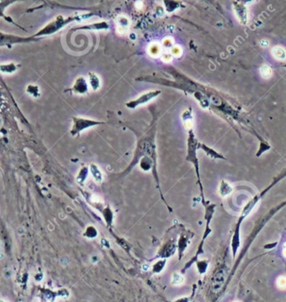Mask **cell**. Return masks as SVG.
I'll list each match as a JSON object with an SVG mask.
<instances>
[{"label":"cell","instance_id":"1","mask_svg":"<svg viewBox=\"0 0 286 302\" xmlns=\"http://www.w3.org/2000/svg\"><path fill=\"white\" fill-rule=\"evenodd\" d=\"M101 123H103V122H96V121H92V120H88V119H82V118H74V126L71 130V134L73 136H75V135L79 134L81 130Z\"/></svg>","mask_w":286,"mask_h":302},{"label":"cell","instance_id":"2","mask_svg":"<svg viewBox=\"0 0 286 302\" xmlns=\"http://www.w3.org/2000/svg\"><path fill=\"white\" fill-rule=\"evenodd\" d=\"M161 94V91H148V92L144 93L143 95H141L139 98H137L135 100L130 101L129 103H127L126 105L129 108H136L137 106L140 105H143L147 102L151 101L152 99L156 98L157 96H159Z\"/></svg>","mask_w":286,"mask_h":302},{"label":"cell","instance_id":"3","mask_svg":"<svg viewBox=\"0 0 286 302\" xmlns=\"http://www.w3.org/2000/svg\"><path fill=\"white\" fill-rule=\"evenodd\" d=\"M72 19H67V20H64L62 17H58V18L51 21L50 24L47 25L45 28H44L43 30L41 31V34H45V35H49V34H53L55 33L56 31H58L59 29H61L64 25L68 22H70Z\"/></svg>","mask_w":286,"mask_h":302},{"label":"cell","instance_id":"4","mask_svg":"<svg viewBox=\"0 0 286 302\" xmlns=\"http://www.w3.org/2000/svg\"><path fill=\"white\" fill-rule=\"evenodd\" d=\"M233 5H234V10L237 19L242 24L245 25L248 20V16H247V8L244 6V3L234 2Z\"/></svg>","mask_w":286,"mask_h":302},{"label":"cell","instance_id":"5","mask_svg":"<svg viewBox=\"0 0 286 302\" xmlns=\"http://www.w3.org/2000/svg\"><path fill=\"white\" fill-rule=\"evenodd\" d=\"M200 148L202 149L205 153L207 154L210 158H213V159H224V157L222 155V154L218 153H216L215 151H213V149L209 148L207 145H205L204 144H200L199 143L198 144V149Z\"/></svg>","mask_w":286,"mask_h":302},{"label":"cell","instance_id":"6","mask_svg":"<svg viewBox=\"0 0 286 302\" xmlns=\"http://www.w3.org/2000/svg\"><path fill=\"white\" fill-rule=\"evenodd\" d=\"M74 90H75L76 92H79V93L86 92L88 90V87L85 80H84L83 78L80 77L78 80L76 81V82H75V87H74Z\"/></svg>","mask_w":286,"mask_h":302},{"label":"cell","instance_id":"7","mask_svg":"<svg viewBox=\"0 0 286 302\" xmlns=\"http://www.w3.org/2000/svg\"><path fill=\"white\" fill-rule=\"evenodd\" d=\"M224 279H225V274L224 273H218L216 275V277L214 278V281H213V289H221L222 288V285L224 283Z\"/></svg>","mask_w":286,"mask_h":302},{"label":"cell","instance_id":"8","mask_svg":"<svg viewBox=\"0 0 286 302\" xmlns=\"http://www.w3.org/2000/svg\"><path fill=\"white\" fill-rule=\"evenodd\" d=\"M272 53L277 59L284 60L285 58V51H284V49H283L282 47H275L272 51Z\"/></svg>","mask_w":286,"mask_h":302},{"label":"cell","instance_id":"9","mask_svg":"<svg viewBox=\"0 0 286 302\" xmlns=\"http://www.w3.org/2000/svg\"><path fill=\"white\" fill-rule=\"evenodd\" d=\"M183 122H184V124L188 126V123H189V126L191 125V122H192V115L191 113V109L189 108L186 112L183 113Z\"/></svg>","mask_w":286,"mask_h":302},{"label":"cell","instance_id":"10","mask_svg":"<svg viewBox=\"0 0 286 302\" xmlns=\"http://www.w3.org/2000/svg\"><path fill=\"white\" fill-rule=\"evenodd\" d=\"M90 85L93 88V90H97L99 87V78L94 74H90Z\"/></svg>","mask_w":286,"mask_h":302},{"label":"cell","instance_id":"11","mask_svg":"<svg viewBox=\"0 0 286 302\" xmlns=\"http://www.w3.org/2000/svg\"><path fill=\"white\" fill-rule=\"evenodd\" d=\"M220 191H221V193H222L223 196H225V195H228L230 191H231V187L229 185V184H227L226 182L222 181V184H221V189H220Z\"/></svg>","mask_w":286,"mask_h":302},{"label":"cell","instance_id":"12","mask_svg":"<svg viewBox=\"0 0 286 302\" xmlns=\"http://www.w3.org/2000/svg\"><path fill=\"white\" fill-rule=\"evenodd\" d=\"M261 74L263 77L267 78V77H269V76L271 75V74H272V69H271L270 67H268V66H267V65H265V66H263V67L261 68Z\"/></svg>","mask_w":286,"mask_h":302},{"label":"cell","instance_id":"13","mask_svg":"<svg viewBox=\"0 0 286 302\" xmlns=\"http://www.w3.org/2000/svg\"><path fill=\"white\" fill-rule=\"evenodd\" d=\"M91 173H92V175H93L94 178L96 179L98 182H100V181H101V179H102L101 173H100V171L99 170V168L95 166V165H91Z\"/></svg>","mask_w":286,"mask_h":302},{"label":"cell","instance_id":"14","mask_svg":"<svg viewBox=\"0 0 286 302\" xmlns=\"http://www.w3.org/2000/svg\"><path fill=\"white\" fill-rule=\"evenodd\" d=\"M183 281H184V279H183V278L181 276L180 274H176V273H175V274L173 275V280H172V283H173V284H174V285H179V284H183Z\"/></svg>","mask_w":286,"mask_h":302},{"label":"cell","instance_id":"15","mask_svg":"<svg viewBox=\"0 0 286 302\" xmlns=\"http://www.w3.org/2000/svg\"><path fill=\"white\" fill-rule=\"evenodd\" d=\"M276 284L278 285V287L281 289H284L285 287V277L284 276H281L278 278V279L276 280Z\"/></svg>","mask_w":286,"mask_h":302},{"label":"cell","instance_id":"16","mask_svg":"<svg viewBox=\"0 0 286 302\" xmlns=\"http://www.w3.org/2000/svg\"><path fill=\"white\" fill-rule=\"evenodd\" d=\"M234 302H239V301H234Z\"/></svg>","mask_w":286,"mask_h":302}]
</instances>
